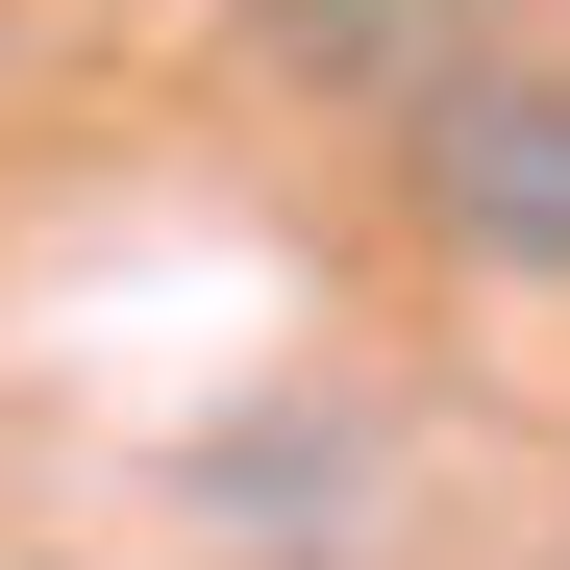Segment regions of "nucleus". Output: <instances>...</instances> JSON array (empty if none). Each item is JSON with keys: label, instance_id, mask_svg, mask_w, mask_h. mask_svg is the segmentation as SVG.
Returning a JSON list of instances; mask_svg holds the SVG:
<instances>
[{"label": "nucleus", "instance_id": "1", "mask_svg": "<svg viewBox=\"0 0 570 570\" xmlns=\"http://www.w3.org/2000/svg\"><path fill=\"white\" fill-rule=\"evenodd\" d=\"M422 174H446L471 248L570 273V100H546V75H446V100H422Z\"/></svg>", "mask_w": 570, "mask_h": 570}]
</instances>
